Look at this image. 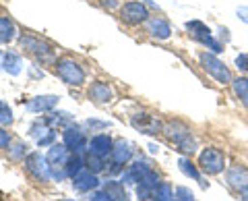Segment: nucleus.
<instances>
[{
	"mask_svg": "<svg viewBox=\"0 0 248 201\" xmlns=\"http://www.w3.org/2000/svg\"><path fill=\"white\" fill-rule=\"evenodd\" d=\"M89 201H112L110 197L106 195V191H102V189H95L91 193V199Z\"/></svg>",
	"mask_w": 248,
	"mask_h": 201,
	"instance_id": "obj_38",
	"label": "nucleus"
},
{
	"mask_svg": "<svg viewBox=\"0 0 248 201\" xmlns=\"http://www.w3.org/2000/svg\"><path fill=\"white\" fill-rule=\"evenodd\" d=\"M50 131H54V129L48 125V122H46V118H42V120H35L33 125L29 127V135H31V137H33L35 141H37V139H42L44 135H48Z\"/></svg>",
	"mask_w": 248,
	"mask_h": 201,
	"instance_id": "obj_31",
	"label": "nucleus"
},
{
	"mask_svg": "<svg viewBox=\"0 0 248 201\" xmlns=\"http://www.w3.org/2000/svg\"><path fill=\"white\" fill-rule=\"evenodd\" d=\"M151 201H174V187L172 183H159L153 193Z\"/></svg>",
	"mask_w": 248,
	"mask_h": 201,
	"instance_id": "obj_30",
	"label": "nucleus"
},
{
	"mask_svg": "<svg viewBox=\"0 0 248 201\" xmlns=\"http://www.w3.org/2000/svg\"><path fill=\"white\" fill-rule=\"evenodd\" d=\"M236 15H238V19L240 21H242V23H246V25H248V6H238V9H236Z\"/></svg>",
	"mask_w": 248,
	"mask_h": 201,
	"instance_id": "obj_39",
	"label": "nucleus"
},
{
	"mask_svg": "<svg viewBox=\"0 0 248 201\" xmlns=\"http://www.w3.org/2000/svg\"><path fill=\"white\" fill-rule=\"evenodd\" d=\"M54 141H56V133L50 131L48 135H44L42 139H37V145H40V148H46V145H54Z\"/></svg>",
	"mask_w": 248,
	"mask_h": 201,
	"instance_id": "obj_37",
	"label": "nucleus"
},
{
	"mask_svg": "<svg viewBox=\"0 0 248 201\" xmlns=\"http://www.w3.org/2000/svg\"><path fill=\"white\" fill-rule=\"evenodd\" d=\"M58 96H52V94H46V96H35V98H31L29 102L25 104V110L31 112V114H48L52 112L54 108L58 106Z\"/></svg>",
	"mask_w": 248,
	"mask_h": 201,
	"instance_id": "obj_14",
	"label": "nucleus"
},
{
	"mask_svg": "<svg viewBox=\"0 0 248 201\" xmlns=\"http://www.w3.org/2000/svg\"><path fill=\"white\" fill-rule=\"evenodd\" d=\"M46 118V122L52 127V129H56V127H60V129H66V127H71L73 125V114H68V112H62V110H52V112H48V117H44Z\"/></svg>",
	"mask_w": 248,
	"mask_h": 201,
	"instance_id": "obj_25",
	"label": "nucleus"
},
{
	"mask_svg": "<svg viewBox=\"0 0 248 201\" xmlns=\"http://www.w3.org/2000/svg\"><path fill=\"white\" fill-rule=\"evenodd\" d=\"M217 40H219L223 46H226V44L232 40V35H230V29H228V27H223V25H221V27H217Z\"/></svg>",
	"mask_w": 248,
	"mask_h": 201,
	"instance_id": "obj_36",
	"label": "nucleus"
},
{
	"mask_svg": "<svg viewBox=\"0 0 248 201\" xmlns=\"http://www.w3.org/2000/svg\"><path fill=\"white\" fill-rule=\"evenodd\" d=\"M2 56H4V52H0V68H2Z\"/></svg>",
	"mask_w": 248,
	"mask_h": 201,
	"instance_id": "obj_43",
	"label": "nucleus"
},
{
	"mask_svg": "<svg viewBox=\"0 0 248 201\" xmlns=\"http://www.w3.org/2000/svg\"><path fill=\"white\" fill-rule=\"evenodd\" d=\"M145 29L155 40H170V35H172V25L164 17H149L145 23Z\"/></svg>",
	"mask_w": 248,
	"mask_h": 201,
	"instance_id": "obj_17",
	"label": "nucleus"
},
{
	"mask_svg": "<svg viewBox=\"0 0 248 201\" xmlns=\"http://www.w3.org/2000/svg\"><path fill=\"white\" fill-rule=\"evenodd\" d=\"M29 156V145L23 141H15L9 148V158L13 162H25V158Z\"/></svg>",
	"mask_w": 248,
	"mask_h": 201,
	"instance_id": "obj_29",
	"label": "nucleus"
},
{
	"mask_svg": "<svg viewBox=\"0 0 248 201\" xmlns=\"http://www.w3.org/2000/svg\"><path fill=\"white\" fill-rule=\"evenodd\" d=\"M135 156V150L126 139H116L114 141V150L108 158V166H110V174H122L124 166L128 164ZM108 170V168H106Z\"/></svg>",
	"mask_w": 248,
	"mask_h": 201,
	"instance_id": "obj_6",
	"label": "nucleus"
},
{
	"mask_svg": "<svg viewBox=\"0 0 248 201\" xmlns=\"http://www.w3.org/2000/svg\"><path fill=\"white\" fill-rule=\"evenodd\" d=\"M130 125L143 135H157L164 131L161 120L157 117H153V114H147V112H137L135 117L130 118Z\"/></svg>",
	"mask_w": 248,
	"mask_h": 201,
	"instance_id": "obj_11",
	"label": "nucleus"
},
{
	"mask_svg": "<svg viewBox=\"0 0 248 201\" xmlns=\"http://www.w3.org/2000/svg\"><path fill=\"white\" fill-rule=\"evenodd\" d=\"M2 71L13 75V77L21 75L23 73V58H21V54H17V52H4V56H2Z\"/></svg>",
	"mask_w": 248,
	"mask_h": 201,
	"instance_id": "obj_22",
	"label": "nucleus"
},
{
	"mask_svg": "<svg viewBox=\"0 0 248 201\" xmlns=\"http://www.w3.org/2000/svg\"><path fill=\"white\" fill-rule=\"evenodd\" d=\"M13 120H15L13 108L6 104V102H2V100H0V125H2V127H11Z\"/></svg>",
	"mask_w": 248,
	"mask_h": 201,
	"instance_id": "obj_32",
	"label": "nucleus"
},
{
	"mask_svg": "<svg viewBox=\"0 0 248 201\" xmlns=\"http://www.w3.org/2000/svg\"><path fill=\"white\" fill-rule=\"evenodd\" d=\"M234 65H236V68L240 73H246L248 75V54L246 52H240L238 56L234 58Z\"/></svg>",
	"mask_w": 248,
	"mask_h": 201,
	"instance_id": "obj_34",
	"label": "nucleus"
},
{
	"mask_svg": "<svg viewBox=\"0 0 248 201\" xmlns=\"http://www.w3.org/2000/svg\"><path fill=\"white\" fill-rule=\"evenodd\" d=\"M178 168H180V172H182L184 176H188V179L201 183V187H207V184L203 183V176H201V168L192 164V160H190V158L182 156L180 160H178Z\"/></svg>",
	"mask_w": 248,
	"mask_h": 201,
	"instance_id": "obj_23",
	"label": "nucleus"
},
{
	"mask_svg": "<svg viewBox=\"0 0 248 201\" xmlns=\"http://www.w3.org/2000/svg\"><path fill=\"white\" fill-rule=\"evenodd\" d=\"M106 6H116V0H110V2H106Z\"/></svg>",
	"mask_w": 248,
	"mask_h": 201,
	"instance_id": "obj_42",
	"label": "nucleus"
},
{
	"mask_svg": "<svg viewBox=\"0 0 248 201\" xmlns=\"http://www.w3.org/2000/svg\"><path fill=\"white\" fill-rule=\"evenodd\" d=\"M174 201H195V193L188 187H176L174 189Z\"/></svg>",
	"mask_w": 248,
	"mask_h": 201,
	"instance_id": "obj_33",
	"label": "nucleus"
},
{
	"mask_svg": "<svg viewBox=\"0 0 248 201\" xmlns=\"http://www.w3.org/2000/svg\"><path fill=\"white\" fill-rule=\"evenodd\" d=\"M186 32H188L192 35V40L199 42L201 46H205V48L209 52H213V54H221L223 52V44L217 40L215 34L209 29L203 21H199V19H192V21H186Z\"/></svg>",
	"mask_w": 248,
	"mask_h": 201,
	"instance_id": "obj_2",
	"label": "nucleus"
},
{
	"mask_svg": "<svg viewBox=\"0 0 248 201\" xmlns=\"http://www.w3.org/2000/svg\"><path fill=\"white\" fill-rule=\"evenodd\" d=\"M85 168L89 170V172L93 174H99V172H104V170L108 168L106 164V158H99V156H93V153H85Z\"/></svg>",
	"mask_w": 248,
	"mask_h": 201,
	"instance_id": "obj_27",
	"label": "nucleus"
},
{
	"mask_svg": "<svg viewBox=\"0 0 248 201\" xmlns=\"http://www.w3.org/2000/svg\"><path fill=\"white\" fill-rule=\"evenodd\" d=\"M54 67H56V75L62 79V83L71 85V87H81L85 79H87L85 68L73 58H58Z\"/></svg>",
	"mask_w": 248,
	"mask_h": 201,
	"instance_id": "obj_4",
	"label": "nucleus"
},
{
	"mask_svg": "<svg viewBox=\"0 0 248 201\" xmlns=\"http://www.w3.org/2000/svg\"><path fill=\"white\" fill-rule=\"evenodd\" d=\"M71 156H73V151L68 150L64 143H54V145H50L48 153H46V160H48L50 168H66Z\"/></svg>",
	"mask_w": 248,
	"mask_h": 201,
	"instance_id": "obj_16",
	"label": "nucleus"
},
{
	"mask_svg": "<svg viewBox=\"0 0 248 201\" xmlns=\"http://www.w3.org/2000/svg\"><path fill=\"white\" fill-rule=\"evenodd\" d=\"M232 89H234L236 98L240 100V104L248 108V79L246 77H238L232 81Z\"/></svg>",
	"mask_w": 248,
	"mask_h": 201,
	"instance_id": "obj_26",
	"label": "nucleus"
},
{
	"mask_svg": "<svg viewBox=\"0 0 248 201\" xmlns=\"http://www.w3.org/2000/svg\"><path fill=\"white\" fill-rule=\"evenodd\" d=\"M238 197H240V201H248V184H244L242 189H238Z\"/></svg>",
	"mask_w": 248,
	"mask_h": 201,
	"instance_id": "obj_41",
	"label": "nucleus"
},
{
	"mask_svg": "<svg viewBox=\"0 0 248 201\" xmlns=\"http://www.w3.org/2000/svg\"><path fill=\"white\" fill-rule=\"evenodd\" d=\"M199 63H201V67H203V71L207 75H211L217 83L232 85V81H234V79H232L230 68L226 67V63H223L217 54H213V52H201L199 54Z\"/></svg>",
	"mask_w": 248,
	"mask_h": 201,
	"instance_id": "obj_3",
	"label": "nucleus"
},
{
	"mask_svg": "<svg viewBox=\"0 0 248 201\" xmlns=\"http://www.w3.org/2000/svg\"><path fill=\"white\" fill-rule=\"evenodd\" d=\"M25 170H27L29 176H33V179L42 184L52 181L50 164H48V160H46V156H42L40 151H31L25 158Z\"/></svg>",
	"mask_w": 248,
	"mask_h": 201,
	"instance_id": "obj_8",
	"label": "nucleus"
},
{
	"mask_svg": "<svg viewBox=\"0 0 248 201\" xmlns=\"http://www.w3.org/2000/svg\"><path fill=\"white\" fill-rule=\"evenodd\" d=\"M17 25L9 17H0V44H11L17 40Z\"/></svg>",
	"mask_w": 248,
	"mask_h": 201,
	"instance_id": "obj_24",
	"label": "nucleus"
},
{
	"mask_svg": "<svg viewBox=\"0 0 248 201\" xmlns=\"http://www.w3.org/2000/svg\"><path fill=\"white\" fill-rule=\"evenodd\" d=\"M87 127H91V129H108L110 127V122H102V120H87Z\"/></svg>",
	"mask_w": 248,
	"mask_h": 201,
	"instance_id": "obj_40",
	"label": "nucleus"
},
{
	"mask_svg": "<svg viewBox=\"0 0 248 201\" xmlns=\"http://www.w3.org/2000/svg\"><path fill=\"white\" fill-rule=\"evenodd\" d=\"M71 181H73V189H75L77 193H93L95 189L102 187V183H99L97 174L89 172L87 168H85L83 172H79V174H77L75 179H71Z\"/></svg>",
	"mask_w": 248,
	"mask_h": 201,
	"instance_id": "obj_18",
	"label": "nucleus"
},
{
	"mask_svg": "<svg viewBox=\"0 0 248 201\" xmlns=\"http://www.w3.org/2000/svg\"><path fill=\"white\" fill-rule=\"evenodd\" d=\"M199 168L201 172H205L209 176L221 174L226 170V153L217 148H205L199 153Z\"/></svg>",
	"mask_w": 248,
	"mask_h": 201,
	"instance_id": "obj_7",
	"label": "nucleus"
},
{
	"mask_svg": "<svg viewBox=\"0 0 248 201\" xmlns=\"http://www.w3.org/2000/svg\"><path fill=\"white\" fill-rule=\"evenodd\" d=\"M170 141H172L178 151L184 153V156H192L197 151V139L192 137V131L180 120H170L164 125V131H161Z\"/></svg>",
	"mask_w": 248,
	"mask_h": 201,
	"instance_id": "obj_1",
	"label": "nucleus"
},
{
	"mask_svg": "<svg viewBox=\"0 0 248 201\" xmlns=\"http://www.w3.org/2000/svg\"><path fill=\"white\" fill-rule=\"evenodd\" d=\"M112 98H114V89H112L110 83L95 81L89 87V100H91V102H95V104H108V102H112Z\"/></svg>",
	"mask_w": 248,
	"mask_h": 201,
	"instance_id": "obj_19",
	"label": "nucleus"
},
{
	"mask_svg": "<svg viewBox=\"0 0 248 201\" xmlns=\"http://www.w3.org/2000/svg\"><path fill=\"white\" fill-rule=\"evenodd\" d=\"M151 170V164L147 160H137L133 162L126 170H122V174H120V181L126 184V187H137V183L143 179V176L147 174Z\"/></svg>",
	"mask_w": 248,
	"mask_h": 201,
	"instance_id": "obj_12",
	"label": "nucleus"
},
{
	"mask_svg": "<svg viewBox=\"0 0 248 201\" xmlns=\"http://www.w3.org/2000/svg\"><path fill=\"white\" fill-rule=\"evenodd\" d=\"M226 184L232 187V189H236V191L242 189L244 184H248V168L240 166V164L230 166L226 170Z\"/></svg>",
	"mask_w": 248,
	"mask_h": 201,
	"instance_id": "obj_20",
	"label": "nucleus"
},
{
	"mask_svg": "<svg viewBox=\"0 0 248 201\" xmlns=\"http://www.w3.org/2000/svg\"><path fill=\"white\" fill-rule=\"evenodd\" d=\"M62 143L66 145L68 150L73 153H87V148H89V141L85 137V131L79 129V127H66L64 133H62Z\"/></svg>",
	"mask_w": 248,
	"mask_h": 201,
	"instance_id": "obj_10",
	"label": "nucleus"
},
{
	"mask_svg": "<svg viewBox=\"0 0 248 201\" xmlns=\"http://www.w3.org/2000/svg\"><path fill=\"white\" fill-rule=\"evenodd\" d=\"M11 143H13L11 133H9V131H6L2 125H0V150H9Z\"/></svg>",
	"mask_w": 248,
	"mask_h": 201,
	"instance_id": "obj_35",
	"label": "nucleus"
},
{
	"mask_svg": "<svg viewBox=\"0 0 248 201\" xmlns=\"http://www.w3.org/2000/svg\"><path fill=\"white\" fill-rule=\"evenodd\" d=\"M102 191H106V195L112 201H128L130 199L126 184L122 181H116V179H108L106 183H102Z\"/></svg>",
	"mask_w": 248,
	"mask_h": 201,
	"instance_id": "obj_21",
	"label": "nucleus"
},
{
	"mask_svg": "<svg viewBox=\"0 0 248 201\" xmlns=\"http://www.w3.org/2000/svg\"><path fill=\"white\" fill-rule=\"evenodd\" d=\"M19 44H21L23 50H27L31 56L37 60V63H42V65L56 63V54H54L52 46L46 44L44 40H40V37H35V35H21Z\"/></svg>",
	"mask_w": 248,
	"mask_h": 201,
	"instance_id": "obj_5",
	"label": "nucleus"
},
{
	"mask_svg": "<svg viewBox=\"0 0 248 201\" xmlns=\"http://www.w3.org/2000/svg\"><path fill=\"white\" fill-rule=\"evenodd\" d=\"M60 201H79V199H60Z\"/></svg>",
	"mask_w": 248,
	"mask_h": 201,
	"instance_id": "obj_44",
	"label": "nucleus"
},
{
	"mask_svg": "<svg viewBox=\"0 0 248 201\" xmlns=\"http://www.w3.org/2000/svg\"><path fill=\"white\" fill-rule=\"evenodd\" d=\"M114 150V139L108 135V133H97L89 139V148L87 151L93 153V156H99V158H110V153Z\"/></svg>",
	"mask_w": 248,
	"mask_h": 201,
	"instance_id": "obj_13",
	"label": "nucleus"
},
{
	"mask_svg": "<svg viewBox=\"0 0 248 201\" xmlns=\"http://www.w3.org/2000/svg\"><path fill=\"white\" fill-rule=\"evenodd\" d=\"M149 6L145 2H137V0H130V2H124L120 6V19L126 23V25H141L147 23L149 19Z\"/></svg>",
	"mask_w": 248,
	"mask_h": 201,
	"instance_id": "obj_9",
	"label": "nucleus"
},
{
	"mask_svg": "<svg viewBox=\"0 0 248 201\" xmlns=\"http://www.w3.org/2000/svg\"><path fill=\"white\" fill-rule=\"evenodd\" d=\"M85 170V156L83 153H73L71 160H68V164H66V174H68V179H75L79 172H83Z\"/></svg>",
	"mask_w": 248,
	"mask_h": 201,
	"instance_id": "obj_28",
	"label": "nucleus"
},
{
	"mask_svg": "<svg viewBox=\"0 0 248 201\" xmlns=\"http://www.w3.org/2000/svg\"><path fill=\"white\" fill-rule=\"evenodd\" d=\"M157 184H159V174L151 168L149 172H147L143 179L137 183V197H139V201H151L155 189H157Z\"/></svg>",
	"mask_w": 248,
	"mask_h": 201,
	"instance_id": "obj_15",
	"label": "nucleus"
}]
</instances>
